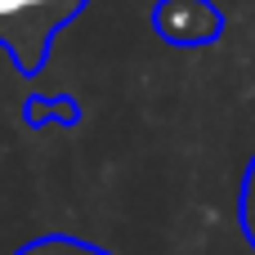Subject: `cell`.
<instances>
[{
    "label": "cell",
    "instance_id": "cell-1",
    "mask_svg": "<svg viewBox=\"0 0 255 255\" xmlns=\"http://www.w3.org/2000/svg\"><path fill=\"white\" fill-rule=\"evenodd\" d=\"M90 0H0V49L22 76H36L49 58L54 36Z\"/></svg>",
    "mask_w": 255,
    "mask_h": 255
},
{
    "label": "cell",
    "instance_id": "cell-5",
    "mask_svg": "<svg viewBox=\"0 0 255 255\" xmlns=\"http://www.w3.org/2000/svg\"><path fill=\"white\" fill-rule=\"evenodd\" d=\"M238 220H242V233H247V242H251V251H255V157H251V166H247V175H242Z\"/></svg>",
    "mask_w": 255,
    "mask_h": 255
},
{
    "label": "cell",
    "instance_id": "cell-3",
    "mask_svg": "<svg viewBox=\"0 0 255 255\" xmlns=\"http://www.w3.org/2000/svg\"><path fill=\"white\" fill-rule=\"evenodd\" d=\"M22 121H27L31 130H45V126L72 130V126H81V103H76L72 94H31V99L22 103Z\"/></svg>",
    "mask_w": 255,
    "mask_h": 255
},
{
    "label": "cell",
    "instance_id": "cell-2",
    "mask_svg": "<svg viewBox=\"0 0 255 255\" xmlns=\"http://www.w3.org/2000/svg\"><path fill=\"white\" fill-rule=\"evenodd\" d=\"M152 31L166 45L202 49L224 36V13L211 0H157L152 4Z\"/></svg>",
    "mask_w": 255,
    "mask_h": 255
},
{
    "label": "cell",
    "instance_id": "cell-4",
    "mask_svg": "<svg viewBox=\"0 0 255 255\" xmlns=\"http://www.w3.org/2000/svg\"><path fill=\"white\" fill-rule=\"evenodd\" d=\"M13 255H112V251H103V247H94V242H85V238L49 233V238H36V242L18 247Z\"/></svg>",
    "mask_w": 255,
    "mask_h": 255
}]
</instances>
